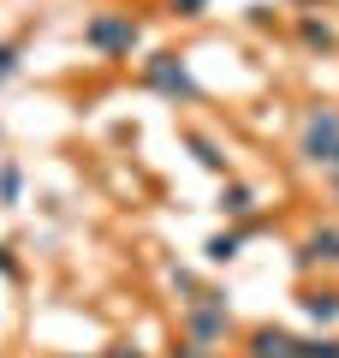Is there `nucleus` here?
I'll return each instance as SVG.
<instances>
[{
	"label": "nucleus",
	"mask_w": 339,
	"mask_h": 358,
	"mask_svg": "<svg viewBox=\"0 0 339 358\" xmlns=\"http://www.w3.org/2000/svg\"><path fill=\"white\" fill-rule=\"evenodd\" d=\"M298 162L310 167H333L339 162V108L333 102H310L298 120Z\"/></svg>",
	"instance_id": "3"
},
{
	"label": "nucleus",
	"mask_w": 339,
	"mask_h": 358,
	"mask_svg": "<svg viewBox=\"0 0 339 358\" xmlns=\"http://www.w3.org/2000/svg\"><path fill=\"white\" fill-rule=\"evenodd\" d=\"M167 13H173V18H202V13H209V0H167Z\"/></svg>",
	"instance_id": "16"
},
{
	"label": "nucleus",
	"mask_w": 339,
	"mask_h": 358,
	"mask_svg": "<svg viewBox=\"0 0 339 358\" xmlns=\"http://www.w3.org/2000/svg\"><path fill=\"white\" fill-rule=\"evenodd\" d=\"M18 60H24V36H6V42H0V84L18 78Z\"/></svg>",
	"instance_id": "13"
},
{
	"label": "nucleus",
	"mask_w": 339,
	"mask_h": 358,
	"mask_svg": "<svg viewBox=\"0 0 339 358\" xmlns=\"http://www.w3.org/2000/svg\"><path fill=\"white\" fill-rule=\"evenodd\" d=\"M298 358H339V341L333 334H310V341L298 346Z\"/></svg>",
	"instance_id": "14"
},
{
	"label": "nucleus",
	"mask_w": 339,
	"mask_h": 358,
	"mask_svg": "<svg viewBox=\"0 0 339 358\" xmlns=\"http://www.w3.org/2000/svg\"><path fill=\"white\" fill-rule=\"evenodd\" d=\"M185 150L197 155L202 167H209V173H220V179H232V162H226V150L214 138H202V131H185Z\"/></svg>",
	"instance_id": "11"
},
{
	"label": "nucleus",
	"mask_w": 339,
	"mask_h": 358,
	"mask_svg": "<svg viewBox=\"0 0 339 358\" xmlns=\"http://www.w3.org/2000/svg\"><path fill=\"white\" fill-rule=\"evenodd\" d=\"M0 275H18V257L6 251V245H0Z\"/></svg>",
	"instance_id": "18"
},
{
	"label": "nucleus",
	"mask_w": 339,
	"mask_h": 358,
	"mask_svg": "<svg viewBox=\"0 0 339 358\" xmlns=\"http://www.w3.org/2000/svg\"><path fill=\"white\" fill-rule=\"evenodd\" d=\"M179 334L197 346H209V352H220L226 341H239V322H232V310H226L220 293H209L202 305H185L179 310Z\"/></svg>",
	"instance_id": "4"
},
{
	"label": "nucleus",
	"mask_w": 339,
	"mask_h": 358,
	"mask_svg": "<svg viewBox=\"0 0 339 358\" xmlns=\"http://www.w3.org/2000/svg\"><path fill=\"white\" fill-rule=\"evenodd\" d=\"M298 268H303V275H315V268H339V227H315V233H303V245H298Z\"/></svg>",
	"instance_id": "6"
},
{
	"label": "nucleus",
	"mask_w": 339,
	"mask_h": 358,
	"mask_svg": "<svg viewBox=\"0 0 339 358\" xmlns=\"http://www.w3.org/2000/svg\"><path fill=\"white\" fill-rule=\"evenodd\" d=\"M239 352L244 358H298V346H303V334H292V329H280V322H256V329H244L239 334Z\"/></svg>",
	"instance_id": "5"
},
{
	"label": "nucleus",
	"mask_w": 339,
	"mask_h": 358,
	"mask_svg": "<svg viewBox=\"0 0 339 358\" xmlns=\"http://www.w3.org/2000/svg\"><path fill=\"white\" fill-rule=\"evenodd\" d=\"M333 192H339V179H333Z\"/></svg>",
	"instance_id": "21"
},
{
	"label": "nucleus",
	"mask_w": 339,
	"mask_h": 358,
	"mask_svg": "<svg viewBox=\"0 0 339 358\" xmlns=\"http://www.w3.org/2000/svg\"><path fill=\"white\" fill-rule=\"evenodd\" d=\"M292 30H298V42L310 54H339V30L327 24V18H315V13H298L292 18Z\"/></svg>",
	"instance_id": "9"
},
{
	"label": "nucleus",
	"mask_w": 339,
	"mask_h": 358,
	"mask_svg": "<svg viewBox=\"0 0 339 358\" xmlns=\"http://www.w3.org/2000/svg\"><path fill=\"white\" fill-rule=\"evenodd\" d=\"M107 358H149V352H137L131 341H113V346H107Z\"/></svg>",
	"instance_id": "17"
},
{
	"label": "nucleus",
	"mask_w": 339,
	"mask_h": 358,
	"mask_svg": "<svg viewBox=\"0 0 339 358\" xmlns=\"http://www.w3.org/2000/svg\"><path fill=\"white\" fill-rule=\"evenodd\" d=\"M137 78H143V90H155V96H161V102H173V108L202 102V84L190 78V60H185V54H173V48L143 54V60H137Z\"/></svg>",
	"instance_id": "2"
},
{
	"label": "nucleus",
	"mask_w": 339,
	"mask_h": 358,
	"mask_svg": "<svg viewBox=\"0 0 339 358\" xmlns=\"http://www.w3.org/2000/svg\"><path fill=\"white\" fill-rule=\"evenodd\" d=\"M84 48L101 54V60H131L143 48V18L126 13V6H101V13L84 18Z\"/></svg>",
	"instance_id": "1"
},
{
	"label": "nucleus",
	"mask_w": 339,
	"mask_h": 358,
	"mask_svg": "<svg viewBox=\"0 0 339 358\" xmlns=\"http://www.w3.org/2000/svg\"><path fill=\"white\" fill-rule=\"evenodd\" d=\"M244 239H250V233H244V227L209 233V239H202V257H209L214 268H220V263H239V257H244Z\"/></svg>",
	"instance_id": "10"
},
{
	"label": "nucleus",
	"mask_w": 339,
	"mask_h": 358,
	"mask_svg": "<svg viewBox=\"0 0 339 358\" xmlns=\"http://www.w3.org/2000/svg\"><path fill=\"white\" fill-rule=\"evenodd\" d=\"M72 358H107V352H72Z\"/></svg>",
	"instance_id": "19"
},
{
	"label": "nucleus",
	"mask_w": 339,
	"mask_h": 358,
	"mask_svg": "<svg viewBox=\"0 0 339 358\" xmlns=\"http://www.w3.org/2000/svg\"><path fill=\"white\" fill-rule=\"evenodd\" d=\"M167 358H220V352H209V346H197V341H185V334H179V341L167 346Z\"/></svg>",
	"instance_id": "15"
},
{
	"label": "nucleus",
	"mask_w": 339,
	"mask_h": 358,
	"mask_svg": "<svg viewBox=\"0 0 339 358\" xmlns=\"http://www.w3.org/2000/svg\"><path fill=\"white\" fill-rule=\"evenodd\" d=\"M18 197H24V173H18V167L6 162V167H0V209H13Z\"/></svg>",
	"instance_id": "12"
},
{
	"label": "nucleus",
	"mask_w": 339,
	"mask_h": 358,
	"mask_svg": "<svg viewBox=\"0 0 339 358\" xmlns=\"http://www.w3.org/2000/svg\"><path fill=\"white\" fill-rule=\"evenodd\" d=\"M220 215L232 221V227H250V221H256V185L226 179V185H220Z\"/></svg>",
	"instance_id": "7"
},
{
	"label": "nucleus",
	"mask_w": 339,
	"mask_h": 358,
	"mask_svg": "<svg viewBox=\"0 0 339 358\" xmlns=\"http://www.w3.org/2000/svg\"><path fill=\"white\" fill-rule=\"evenodd\" d=\"M327 173H333V179H339V162H333V167H327Z\"/></svg>",
	"instance_id": "20"
},
{
	"label": "nucleus",
	"mask_w": 339,
	"mask_h": 358,
	"mask_svg": "<svg viewBox=\"0 0 339 358\" xmlns=\"http://www.w3.org/2000/svg\"><path fill=\"white\" fill-rule=\"evenodd\" d=\"M298 310L315 322V329H333V322H339V287H303Z\"/></svg>",
	"instance_id": "8"
}]
</instances>
